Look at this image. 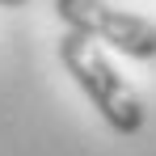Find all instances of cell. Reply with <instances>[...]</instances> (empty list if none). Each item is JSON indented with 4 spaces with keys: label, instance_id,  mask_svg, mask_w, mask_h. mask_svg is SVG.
I'll return each instance as SVG.
<instances>
[{
    "label": "cell",
    "instance_id": "obj_3",
    "mask_svg": "<svg viewBox=\"0 0 156 156\" xmlns=\"http://www.w3.org/2000/svg\"><path fill=\"white\" fill-rule=\"evenodd\" d=\"M21 4H30V0H0V9H21Z\"/></svg>",
    "mask_w": 156,
    "mask_h": 156
},
{
    "label": "cell",
    "instance_id": "obj_1",
    "mask_svg": "<svg viewBox=\"0 0 156 156\" xmlns=\"http://www.w3.org/2000/svg\"><path fill=\"white\" fill-rule=\"evenodd\" d=\"M59 63L68 68V76L76 80V89L93 101V110L101 114V122L114 135H139L148 122V110L139 101V93L131 89L122 72L105 59V51L84 38V34H63L59 38Z\"/></svg>",
    "mask_w": 156,
    "mask_h": 156
},
{
    "label": "cell",
    "instance_id": "obj_2",
    "mask_svg": "<svg viewBox=\"0 0 156 156\" xmlns=\"http://www.w3.org/2000/svg\"><path fill=\"white\" fill-rule=\"evenodd\" d=\"M55 13L72 34L105 42L127 59H156V26L139 13L114 9L105 0H55Z\"/></svg>",
    "mask_w": 156,
    "mask_h": 156
}]
</instances>
